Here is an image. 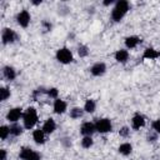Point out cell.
<instances>
[{"label":"cell","instance_id":"6da1fadb","mask_svg":"<svg viewBox=\"0 0 160 160\" xmlns=\"http://www.w3.org/2000/svg\"><path fill=\"white\" fill-rule=\"evenodd\" d=\"M129 8H130V5H129V2H128L126 0H120V1H118V2L115 4V6H114L112 11H111V18H112V20L116 21V22H119V21L126 15V12L129 11Z\"/></svg>","mask_w":160,"mask_h":160},{"label":"cell","instance_id":"7a4b0ae2","mask_svg":"<svg viewBox=\"0 0 160 160\" xmlns=\"http://www.w3.org/2000/svg\"><path fill=\"white\" fill-rule=\"evenodd\" d=\"M39 118H38V112L35 110V108L30 106L25 111H24V115H22V122H24V128L25 129H32L35 126V124L38 122Z\"/></svg>","mask_w":160,"mask_h":160},{"label":"cell","instance_id":"3957f363","mask_svg":"<svg viewBox=\"0 0 160 160\" xmlns=\"http://www.w3.org/2000/svg\"><path fill=\"white\" fill-rule=\"evenodd\" d=\"M95 129L100 134H106V132H110L112 130V124H111L110 119H108V118L96 119V121H95Z\"/></svg>","mask_w":160,"mask_h":160},{"label":"cell","instance_id":"277c9868","mask_svg":"<svg viewBox=\"0 0 160 160\" xmlns=\"http://www.w3.org/2000/svg\"><path fill=\"white\" fill-rule=\"evenodd\" d=\"M56 60L61 64H70L72 60H74V56H72V52L68 49V48H60L58 51H56Z\"/></svg>","mask_w":160,"mask_h":160},{"label":"cell","instance_id":"5b68a950","mask_svg":"<svg viewBox=\"0 0 160 160\" xmlns=\"http://www.w3.org/2000/svg\"><path fill=\"white\" fill-rule=\"evenodd\" d=\"M1 40H2V44L4 45H8V44H12L18 40V34L12 30V29H9V28H5L2 30V34H1Z\"/></svg>","mask_w":160,"mask_h":160},{"label":"cell","instance_id":"8992f818","mask_svg":"<svg viewBox=\"0 0 160 160\" xmlns=\"http://www.w3.org/2000/svg\"><path fill=\"white\" fill-rule=\"evenodd\" d=\"M19 156L22 160H40V154L30 148H21Z\"/></svg>","mask_w":160,"mask_h":160},{"label":"cell","instance_id":"52a82bcc","mask_svg":"<svg viewBox=\"0 0 160 160\" xmlns=\"http://www.w3.org/2000/svg\"><path fill=\"white\" fill-rule=\"evenodd\" d=\"M30 20H31V16H30V12L28 10H21L16 15V22L21 28H28V25L30 24Z\"/></svg>","mask_w":160,"mask_h":160},{"label":"cell","instance_id":"ba28073f","mask_svg":"<svg viewBox=\"0 0 160 160\" xmlns=\"http://www.w3.org/2000/svg\"><path fill=\"white\" fill-rule=\"evenodd\" d=\"M22 115H24V112H22L21 108H12V109H10L8 111L6 120H9V121H11L14 124V122H18L20 120V118H22Z\"/></svg>","mask_w":160,"mask_h":160},{"label":"cell","instance_id":"9c48e42d","mask_svg":"<svg viewBox=\"0 0 160 160\" xmlns=\"http://www.w3.org/2000/svg\"><path fill=\"white\" fill-rule=\"evenodd\" d=\"M95 131H96V129H95V122L86 121V122H84V124L80 126V132H81L84 136H91Z\"/></svg>","mask_w":160,"mask_h":160},{"label":"cell","instance_id":"30bf717a","mask_svg":"<svg viewBox=\"0 0 160 160\" xmlns=\"http://www.w3.org/2000/svg\"><path fill=\"white\" fill-rule=\"evenodd\" d=\"M144 125H145V118H144V115H141L139 112L135 114L132 116V119H131V128L134 130H140Z\"/></svg>","mask_w":160,"mask_h":160},{"label":"cell","instance_id":"8fae6325","mask_svg":"<svg viewBox=\"0 0 160 160\" xmlns=\"http://www.w3.org/2000/svg\"><path fill=\"white\" fill-rule=\"evenodd\" d=\"M90 72L94 76H102L106 72V65L104 62H95L91 68H90Z\"/></svg>","mask_w":160,"mask_h":160},{"label":"cell","instance_id":"7c38bea8","mask_svg":"<svg viewBox=\"0 0 160 160\" xmlns=\"http://www.w3.org/2000/svg\"><path fill=\"white\" fill-rule=\"evenodd\" d=\"M52 108H54V112L60 115V114H64V112L66 111L68 104H66V101H64V100H61V99H55Z\"/></svg>","mask_w":160,"mask_h":160},{"label":"cell","instance_id":"4fadbf2b","mask_svg":"<svg viewBox=\"0 0 160 160\" xmlns=\"http://www.w3.org/2000/svg\"><path fill=\"white\" fill-rule=\"evenodd\" d=\"M41 129H42V131L45 134H52L56 130V122L54 121V119L49 118V119H46V121L44 122V125H42Z\"/></svg>","mask_w":160,"mask_h":160},{"label":"cell","instance_id":"5bb4252c","mask_svg":"<svg viewBox=\"0 0 160 160\" xmlns=\"http://www.w3.org/2000/svg\"><path fill=\"white\" fill-rule=\"evenodd\" d=\"M45 135H46V134L42 131V129H36V130L32 131V139H34V141H35L36 144H39V145L45 144V141H46Z\"/></svg>","mask_w":160,"mask_h":160},{"label":"cell","instance_id":"9a60e30c","mask_svg":"<svg viewBox=\"0 0 160 160\" xmlns=\"http://www.w3.org/2000/svg\"><path fill=\"white\" fill-rule=\"evenodd\" d=\"M139 44H141V39H140L139 36L131 35V36L125 38V46H126L128 49H134V48H136Z\"/></svg>","mask_w":160,"mask_h":160},{"label":"cell","instance_id":"2e32d148","mask_svg":"<svg viewBox=\"0 0 160 160\" xmlns=\"http://www.w3.org/2000/svg\"><path fill=\"white\" fill-rule=\"evenodd\" d=\"M114 58L118 62H121V64H125L128 60H129V51L125 50V49H120L118 50L115 54H114Z\"/></svg>","mask_w":160,"mask_h":160},{"label":"cell","instance_id":"e0dca14e","mask_svg":"<svg viewBox=\"0 0 160 160\" xmlns=\"http://www.w3.org/2000/svg\"><path fill=\"white\" fill-rule=\"evenodd\" d=\"M159 56H160V51L155 50L154 48H146L142 54V59H146V60H154Z\"/></svg>","mask_w":160,"mask_h":160},{"label":"cell","instance_id":"ac0fdd59","mask_svg":"<svg viewBox=\"0 0 160 160\" xmlns=\"http://www.w3.org/2000/svg\"><path fill=\"white\" fill-rule=\"evenodd\" d=\"M2 75H4V78H5L6 80L12 81V80L16 78V71H15V69H14L12 66H4V69H2Z\"/></svg>","mask_w":160,"mask_h":160},{"label":"cell","instance_id":"d6986e66","mask_svg":"<svg viewBox=\"0 0 160 160\" xmlns=\"http://www.w3.org/2000/svg\"><path fill=\"white\" fill-rule=\"evenodd\" d=\"M118 150H119V152H120L121 155L128 156V155H130L131 151H132V145H131L130 142H122V144L119 146Z\"/></svg>","mask_w":160,"mask_h":160},{"label":"cell","instance_id":"ffe728a7","mask_svg":"<svg viewBox=\"0 0 160 160\" xmlns=\"http://www.w3.org/2000/svg\"><path fill=\"white\" fill-rule=\"evenodd\" d=\"M22 131H24V126L19 125L18 122H14L10 126V135H12V136H19L22 134Z\"/></svg>","mask_w":160,"mask_h":160},{"label":"cell","instance_id":"44dd1931","mask_svg":"<svg viewBox=\"0 0 160 160\" xmlns=\"http://www.w3.org/2000/svg\"><path fill=\"white\" fill-rule=\"evenodd\" d=\"M95 110H96V102H95L94 100H91V99L86 100V101H85V105H84V111L91 114V112H94Z\"/></svg>","mask_w":160,"mask_h":160},{"label":"cell","instance_id":"7402d4cb","mask_svg":"<svg viewBox=\"0 0 160 160\" xmlns=\"http://www.w3.org/2000/svg\"><path fill=\"white\" fill-rule=\"evenodd\" d=\"M84 115V109L81 108H72L70 110V118L71 119H80Z\"/></svg>","mask_w":160,"mask_h":160},{"label":"cell","instance_id":"603a6c76","mask_svg":"<svg viewBox=\"0 0 160 160\" xmlns=\"http://www.w3.org/2000/svg\"><path fill=\"white\" fill-rule=\"evenodd\" d=\"M92 145H94V140L91 136H84L81 139V146L84 149H90Z\"/></svg>","mask_w":160,"mask_h":160},{"label":"cell","instance_id":"cb8c5ba5","mask_svg":"<svg viewBox=\"0 0 160 160\" xmlns=\"http://www.w3.org/2000/svg\"><path fill=\"white\" fill-rule=\"evenodd\" d=\"M9 135H10V126H6V125L0 126V138H1V140H6V138Z\"/></svg>","mask_w":160,"mask_h":160},{"label":"cell","instance_id":"d4e9b609","mask_svg":"<svg viewBox=\"0 0 160 160\" xmlns=\"http://www.w3.org/2000/svg\"><path fill=\"white\" fill-rule=\"evenodd\" d=\"M10 98V90L6 88V86H2L0 88V100L1 101H5L6 99Z\"/></svg>","mask_w":160,"mask_h":160},{"label":"cell","instance_id":"484cf974","mask_svg":"<svg viewBox=\"0 0 160 160\" xmlns=\"http://www.w3.org/2000/svg\"><path fill=\"white\" fill-rule=\"evenodd\" d=\"M78 54H79L80 58L88 56V55H89V48H88L86 45H80V46L78 48Z\"/></svg>","mask_w":160,"mask_h":160},{"label":"cell","instance_id":"4316f807","mask_svg":"<svg viewBox=\"0 0 160 160\" xmlns=\"http://www.w3.org/2000/svg\"><path fill=\"white\" fill-rule=\"evenodd\" d=\"M46 94H48L50 98H52V99H58V95H59V90H58L56 88H50V89H48Z\"/></svg>","mask_w":160,"mask_h":160},{"label":"cell","instance_id":"83f0119b","mask_svg":"<svg viewBox=\"0 0 160 160\" xmlns=\"http://www.w3.org/2000/svg\"><path fill=\"white\" fill-rule=\"evenodd\" d=\"M129 132H130V129H129L128 126H122V128L119 130V134H120V136H122V138H126V136L129 135Z\"/></svg>","mask_w":160,"mask_h":160},{"label":"cell","instance_id":"f1b7e54d","mask_svg":"<svg viewBox=\"0 0 160 160\" xmlns=\"http://www.w3.org/2000/svg\"><path fill=\"white\" fill-rule=\"evenodd\" d=\"M151 125H152V129L155 130V132L160 135V120L158 119V120L152 121V124H151Z\"/></svg>","mask_w":160,"mask_h":160},{"label":"cell","instance_id":"f546056e","mask_svg":"<svg viewBox=\"0 0 160 160\" xmlns=\"http://www.w3.org/2000/svg\"><path fill=\"white\" fill-rule=\"evenodd\" d=\"M0 152H1V158H0V160H6V150H5V149H1Z\"/></svg>","mask_w":160,"mask_h":160},{"label":"cell","instance_id":"4dcf8cb0","mask_svg":"<svg viewBox=\"0 0 160 160\" xmlns=\"http://www.w3.org/2000/svg\"><path fill=\"white\" fill-rule=\"evenodd\" d=\"M148 139H149V141H155V140H156V135H152V134H150V135L148 136Z\"/></svg>","mask_w":160,"mask_h":160},{"label":"cell","instance_id":"1f68e13d","mask_svg":"<svg viewBox=\"0 0 160 160\" xmlns=\"http://www.w3.org/2000/svg\"><path fill=\"white\" fill-rule=\"evenodd\" d=\"M112 2H114L112 0H109V1H104V5H106V6H108V5H111Z\"/></svg>","mask_w":160,"mask_h":160},{"label":"cell","instance_id":"d6a6232c","mask_svg":"<svg viewBox=\"0 0 160 160\" xmlns=\"http://www.w3.org/2000/svg\"><path fill=\"white\" fill-rule=\"evenodd\" d=\"M32 4L34 5H39V4H41V1H32Z\"/></svg>","mask_w":160,"mask_h":160}]
</instances>
